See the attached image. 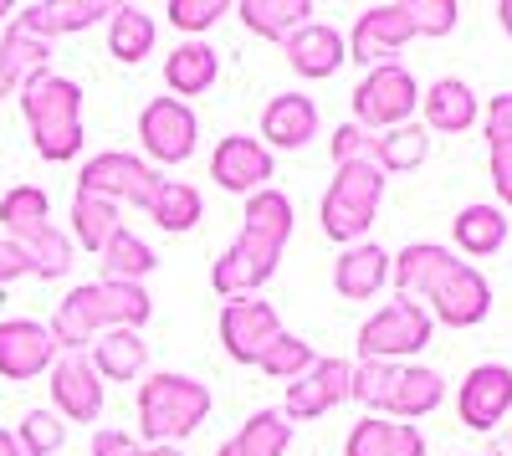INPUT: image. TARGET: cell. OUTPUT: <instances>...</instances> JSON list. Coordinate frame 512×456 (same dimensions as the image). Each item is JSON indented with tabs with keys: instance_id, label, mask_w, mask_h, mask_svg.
<instances>
[{
	"instance_id": "cell-1",
	"label": "cell",
	"mask_w": 512,
	"mask_h": 456,
	"mask_svg": "<svg viewBox=\"0 0 512 456\" xmlns=\"http://www.w3.org/2000/svg\"><path fill=\"white\" fill-rule=\"evenodd\" d=\"M292 236V200L282 190H256L246 200V226L210 267V287L231 303V298H256L272 282L282 252Z\"/></svg>"
},
{
	"instance_id": "cell-2",
	"label": "cell",
	"mask_w": 512,
	"mask_h": 456,
	"mask_svg": "<svg viewBox=\"0 0 512 456\" xmlns=\"http://www.w3.org/2000/svg\"><path fill=\"white\" fill-rule=\"evenodd\" d=\"M149 313H154V303H149V293H144V282H108V277H98V282H82V287H72V293L57 303V313H52V339H57V349L62 354H82L98 334H108V328H139L149 323Z\"/></svg>"
},
{
	"instance_id": "cell-3",
	"label": "cell",
	"mask_w": 512,
	"mask_h": 456,
	"mask_svg": "<svg viewBox=\"0 0 512 456\" xmlns=\"http://www.w3.org/2000/svg\"><path fill=\"white\" fill-rule=\"evenodd\" d=\"M21 113L41 159L67 164L82 154V88L72 77H57V72L31 77L21 88Z\"/></svg>"
},
{
	"instance_id": "cell-4",
	"label": "cell",
	"mask_w": 512,
	"mask_h": 456,
	"mask_svg": "<svg viewBox=\"0 0 512 456\" xmlns=\"http://www.w3.org/2000/svg\"><path fill=\"white\" fill-rule=\"evenodd\" d=\"M210 416V390L190 375H169V369H159V375H149L139 385V431L149 446H175L185 441L190 431H200Z\"/></svg>"
},
{
	"instance_id": "cell-5",
	"label": "cell",
	"mask_w": 512,
	"mask_h": 456,
	"mask_svg": "<svg viewBox=\"0 0 512 456\" xmlns=\"http://www.w3.org/2000/svg\"><path fill=\"white\" fill-rule=\"evenodd\" d=\"M379 200H384V170L374 164V154L338 164L333 185H328V195H323V211H318V216H323V236L354 246V241L374 226Z\"/></svg>"
},
{
	"instance_id": "cell-6",
	"label": "cell",
	"mask_w": 512,
	"mask_h": 456,
	"mask_svg": "<svg viewBox=\"0 0 512 456\" xmlns=\"http://www.w3.org/2000/svg\"><path fill=\"white\" fill-rule=\"evenodd\" d=\"M354 98V123L359 129H400V123H410V113L420 108V82L400 67V62H384V67H369L359 77V88L349 93Z\"/></svg>"
},
{
	"instance_id": "cell-7",
	"label": "cell",
	"mask_w": 512,
	"mask_h": 456,
	"mask_svg": "<svg viewBox=\"0 0 512 456\" xmlns=\"http://www.w3.org/2000/svg\"><path fill=\"white\" fill-rule=\"evenodd\" d=\"M159 170L149 159H139V154H118V149H108V154H93L88 164H82V175H77V190H88V195H103V200H113L118 211L123 205H149V195L159 190Z\"/></svg>"
},
{
	"instance_id": "cell-8",
	"label": "cell",
	"mask_w": 512,
	"mask_h": 456,
	"mask_svg": "<svg viewBox=\"0 0 512 456\" xmlns=\"http://www.w3.org/2000/svg\"><path fill=\"white\" fill-rule=\"evenodd\" d=\"M425 344H431V313L420 303H390L359 328V359L400 364V359H415Z\"/></svg>"
},
{
	"instance_id": "cell-9",
	"label": "cell",
	"mask_w": 512,
	"mask_h": 456,
	"mask_svg": "<svg viewBox=\"0 0 512 456\" xmlns=\"http://www.w3.org/2000/svg\"><path fill=\"white\" fill-rule=\"evenodd\" d=\"M415 36H420V26H415L410 0H395V6H369V11L354 21V36L344 41V47H349V57L369 72V67L395 62Z\"/></svg>"
},
{
	"instance_id": "cell-10",
	"label": "cell",
	"mask_w": 512,
	"mask_h": 456,
	"mask_svg": "<svg viewBox=\"0 0 512 456\" xmlns=\"http://www.w3.org/2000/svg\"><path fill=\"white\" fill-rule=\"evenodd\" d=\"M195 139H200V123H195L190 103H180V98H154L139 113V144L154 164H185L195 154Z\"/></svg>"
},
{
	"instance_id": "cell-11",
	"label": "cell",
	"mask_w": 512,
	"mask_h": 456,
	"mask_svg": "<svg viewBox=\"0 0 512 456\" xmlns=\"http://www.w3.org/2000/svg\"><path fill=\"white\" fill-rule=\"evenodd\" d=\"M282 339V323H277V308L262 303V298H231L221 308V344L236 364H262V354Z\"/></svg>"
},
{
	"instance_id": "cell-12",
	"label": "cell",
	"mask_w": 512,
	"mask_h": 456,
	"mask_svg": "<svg viewBox=\"0 0 512 456\" xmlns=\"http://www.w3.org/2000/svg\"><path fill=\"white\" fill-rule=\"evenodd\" d=\"M52 375V405L62 421L93 426L103 416V380L88 354H57V364L47 369Z\"/></svg>"
},
{
	"instance_id": "cell-13",
	"label": "cell",
	"mask_w": 512,
	"mask_h": 456,
	"mask_svg": "<svg viewBox=\"0 0 512 456\" xmlns=\"http://www.w3.org/2000/svg\"><path fill=\"white\" fill-rule=\"evenodd\" d=\"M57 339L36 318H6L0 323V375L6 380H36L57 364Z\"/></svg>"
},
{
	"instance_id": "cell-14",
	"label": "cell",
	"mask_w": 512,
	"mask_h": 456,
	"mask_svg": "<svg viewBox=\"0 0 512 456\" xmlns=\"http://www.w3.org/2000/svg\"><path fill=\"white\" fill-rule=\"evenodd\" d=\"M507 410H512V369L507 364H477L472 375L461 380V390H456L461 426L492 431V426L507 421Z\"/></svg>"
},
{
	"instance_id": "cell-15",
	"label": "cell",
	"mask_w": 512,
	"mask_h": 456,
	"mask_svg": "<svg viewBox=\"0 0 512 456\" xmlns=\"http://www.w3.org/2000/svg\"><path fill=\"white\" fill-rule=\"evenodd\" d=\"M349 380H354V364L349 359H318L303 380L287 385L282 416L287 421H318V416H328L333 405L349 400Z\"/></svg>"
},
{
	"instance_id": "cell-16",
	"label": "cell",
	"mask_w": 512,
	"mask_h": 456,
	"mask_svg": "<svg viewBox=\"0 0 512 456\" xmlns=\"http://www.w3.org/2000/svg\"><path fill=\"white\" fill-rule=\"evenodd\" d=\"M210 180L231 195H256L267 190L272 180V149L262 139H246V134H226L210 154Z\"/></svg>"
},
{
	"instance_id": "cell-17",
	"label": "cell",
	"mask_w": 512,
	"mask_h": 456,
	"mask_svg": "<svg viewBox=\"0 0 512 456\" xmlns=\"http://www.w3.org/2000/svg\"><path fill=\"white\" fill-rule=\"evenodd\" d=\"M436 308V318L441 323H451V328H477L487 313H492V287H487V277L472 267V262H456L436 287H431V298H425Z\"/></svg>"
},
{
	"instance_id": "cell-18",
	"label": "cell",
	"mask_w": 512,
	"mask_h": 456,
	"mask_svg": "<svg viewBox=\"0 0 512 456\" xmlns=\"http://www.w3.org/2000/svg\"><path fill=\"white\" fill-rule=\"evenodd\" d=\"M451 267H456L451 246H436V241H410L405 252L390 262V282H395L400 303H425V298H431V287H436Z\"/></svg>"
},
{
	"instance_id": "cell-19",
	"label": "cell",
	"mask_w": 512,
	"mask_h": 456,
	"mask_svg": "<svg viewBox=\"0 0 512 456\" xmlns=\"http://www.w3.org/2000/svg\"><path fill=\"white\" fill-rule=\"evenodd\" d=\"M52 67V41L36 36L21 16L6 21V36H0V82H6V93H21L31 77H41Z\"/></svg>"
},
{
	"instance_id": "cell-20",
	"label": "cell",
	"mask_w": 512,
	"mask_h": 456,
	"mask_svg": "<svg viewBox=\"0 0 512 456\" xmlns=\"http://www.w3.org/2000/svg\"><path fill=\"white\" fill-rule=\"evenodd\" d=\"M287 67L297 77H333L338 67L349 62V47H344V36H338L328 21H308V26H297L287 41Z\"/></svg>"
},
{
	"instance_id": "cell-21",
	"label": "cell",
	"mask_w": 512,
	"mask_h": 456,
	"mask_svg": "<svg viewBox=\"0 0 512 456\" xmlns=\"http://www.w3.org/2000/svg\"><path fill=\"white\" fill-rule=\"evenodd\" d=\"M318 139V108L303 93H277L262 113V144L272 149H303Z\"/></svg>"
},
{
	"instance_id": "cell-22",
	"label": "cell",
	"mask_w": 512,
	"mask_h": 456,
	"mask_svg": "<svg viewBox=\"0 0 512 456\" xmlns=\"http://www.w3.org/2000/svg\"><path fill=\"white\" fill-rule=\"evenodd\" d=\"M420 108H425V134H466L477 123V93L466 88L461 77H441V82H431V88L420 93Z\"/></svg>"
},
{
	"instance_id": "cell-23",
	"label": "cell",
	"mask_w": 512,
	"mask_h": 456,
	"mask_svg": "<svg viewBox=\"0 0 512 456\" xmlns=\"http://www.w3.org/2000/svg\"><path fill=\"white\" fill-rule=\"evenodd\" d=\"M344 456H425V436L410 421H390V416H364L349 441Z\"/></svg>"
},
{
	"instance_id": "cell-24",
	"label": "cell",
	"mask_w": 512,
	"mask_h": 456,
	"mask_svg": "<svg viewBox=\"0 0 512 456\" xmlns=\"http://www.w3.org/2000/svg\"><path fill=\"white\" fill-rule=\"evenodd\" d=\"M113 16V0H36V6L21 11V21L36 31V36H72V31H88L98 21Z\"/></svg>"
},
{
	"instance_id": "cell-25",
	"label": "cell",
	"mask_w": 512,
	"mask_h": 456,
	"mask_svg": "<svg viewBox=\"0 0 512 456\" xmlns=\"http://www.w3.org/2000/svg\"><path fill=\"white\" fill-rule=\"evenodd\" d=\"M384 282H390V257H384L374 241H354L349 252L333 262V287L354 303H369Z\"/></svg>"
},
{
	"instance_id": "cell-26",
	"label": "cell",
	"mask_w": 512,
	"mask_h": 456,
	"mask_svg": "<svg viewBox=\"0 0 512 456\" xmlns=\"http://www.w3.org/2000/svg\"><path fill=\"white\" fill-rule=\"evenodd\" d=\"M93 354V369H98V380H139L144 369H149V344L134 334V328H108V334H98L88 344Z\"/></svg>"
},
{
	"instance_id": "cell-27",
	"label": "cell",
	"mask_w": 512,
	"mask_h": 456,
	"mask_svg": "<svg viewBox=\"0 0 512 456\" xmlns=\"http://www.w3.org/2000/svg\"><path fill=\"white\" fill-rule=\"evenodd\" d=\"M441 400H446V380L431 364H400L395 395H390V410H384V416L390 421H420V416H431Z\"/></svg>"
},
{
	"instance_id": "cell-28",
	"label": "cell",
	"mask_w": 512,
	"mask_h": 456,
	"mask_svg": "<svg viewBox=\"0 0 512 456\" xmlns=\"http://www.w3.org/2000/svg\"><path fill=\"white\" fill-rule=\"evenodd\" d=\"M216 72H221V57L210 52L205 41H180V47L164 57V82H169V93H175L180 103L200 98L205 88H216Z\"/></svg>"
},
{
	"instance_id": "cell-29",
	"label": "cell",
	"mask_w": 512,
	"mask_h": 456,
	"mask_svg": "<svg viewBox=\"0 0 512 456\" xmlns=\"http://www.w3.org/2000/svg\"><path fill=\"white\" fill-rule=\"evenodd\" d=\"M292 421L282 410H256V416L216 451V456H287V441H292Z\"/></svg>"
},
{
	"instance_id": "cell-30",
	"label": "cell",
	"mask_w": 512,
	"mask_h": 456,
	"mask_svg": "<svg viewBox=\"0 0 512 456\" xmlns=\"http://www.w3.org/2000/svg\"><path fill=\"white\" fill-rule=\"evenodd\" d=\"M16 252L26 262V277H41V282H57L72 272V236L57 231V226H41L31 236L16 241Z\"/></svg>"
},
{
	"instance_id": "cell-31",
	"label": "cell",
	"mask_w": 512,
	"mask_h": 456,
	"mask_svg": "<svg viewBox=\"0 0 512 456\" xmlns=\"http://www.w3.org/2000/svg\"><path fill=\"white\" fill-rule=\"evenodd\" d=\"M451 236L466 257H492L507 241V211H497V205H466L451 221Z\"/></svg>"
},
{
	"instance_id": "cell-32",
	"label": "cell",
	"mask_w": 512,
	"mask_h": 456,
	"mask_svg": "<svg viewBox=\"0 0 512 456\" xmlns=\"http://www.w3.org/2000/svg\"><path fill=\"white\" fill-rule=\"evenodd\" d=\"M236 16L246 21V31L267 36V41H287L297 26H308L313 6L308 0H241Z\"/></svg>"
},
{
	"instance_id": "cell-33",
	"label": "cell",
	"mask_w": 512,
	"mask_h": 456,
	"mask_svg": "<svg viewBox=\"0 0 512 456\" xmlns=\"http://www.w3.org/2000/svg\"><path fill=\"white\" fill-rule=\"evenodd\" d=\"M103 277L108 282H144L154 267H159V257H154V246L139 236V231H113L108 236V246H103Z\"/></svg>"
},
{
	"instance_id": "cell-34",
	"label": "cell",
	"mask_w": 512,
	"mask_h": 456,
	"mask_svg": "<svg viewBox=\"0 0 512 456\" xmlns=\"http://www.w3.org/2000/svg\"><path fill=\"white\" fill-rule=\"evenodd\" d=\"M154 16L149 11H139V6H113V16H108V52L118 57V62H144L149 52H154Z\"/></svg>"
},
{
	"instance_id": "cell-35",
	"label": "cell",
	"mask_w": 512,
	"mask_h": 456,
	"mask_svg": "<svg viewBox=\"0 0 512 456\" xmlns=\"http://www.w3.org/2000/svg\"><path fill=\"white\" fill-rule=\"evenodd\" d=\"M113 231H123V211H118V205L103 200V195L77 190L72 195V236L82 241V252H103Z\"/></svg>"
},
{
	"instance_id": "cell-36",
	"label": "cell",
	"mask_w": 512,
	"mask_h": 456,
	"mask_svg": "<svg viewBox=\"0 0 512 456\" xmlns=\"http://www.w3.org/2000/svg\"><path fill=\"white\" fill-rule=\"evenodd\" d=\"M144 216L159 226V231H190L195 221H200V190L195 185H185V180H159V190L149 195V205H144Z\"/></svg>"
},
{
	"instance_id": "cell-37",
	"label": "cell",
	"mask_w": 512,
	"mask_h": 456,
	"mask_svg": "<svg viewBox=\"0 0 512 456\" xmlns=\"http://www.w3.org/2000/svg\"><path fill=\"white\" fill-rule=\"evenodd\" d=\"M425 154H431V134L420 129V123H400V129L379 134L374 139V164L384 175H410L425 164Z\"/></svg>"
},
{
	"instance_id": "cell-38",
	"label": "cell",
	"mask_w": 512,
	"mask_h": 456,
	"mask_svg": "<svg viewBox=\"0 0 512 456\" xmlns=\"http://www.w3.org/2000/svg\"><path fill=\"white\" fill-rule=\"evenodd\" d=\"M0 226H6V241H21L41 226H52V200L41 185H16L0 195Z\"/></svg>"
},
{
	"instance_id": "cell-39",
	"label": "cell",
	"mask_w": 512,
	"mask_h": 456,
	"mask_svg": "<svg viewBox=\"0 0 512 456\" xmlns=\"http://www.w3.org/2000/svg\"><path fill=\"white\" fill-rule=\"evenodd\" d=\"M395 375H400V364H384V359H359V364H354V380H349V400H359V405L369 410V416H374V410H390Z\"/></svg>"
},
{
	"instance_id": "cell-40",
	"label": "cell",
	"mask_w": 512,
	"mask_h": 456,
	"mask_svg": "<svg viewBox=\"0 0 512 456\" xmlns=\"http://www.w3.org/2000/svg\"><path fill=\"white\" fill-rule=\"evenodd\" d=\"M16 441H21L26 456H57V451L67 446V426H62L57 410H41V405H36V410H26V416H21Z\"/></svg>"
},
{
	"instance_id": "cell-41",
	"label": "cell",
	"mask_w": 512,
	"mask_h": 456,
	"mask_svg": "<svg viewBox=\"0 0 512 456\" xmlns=\"http://www.w3.org/2000/svg\"><path fill=\"white\" fill-rule=\"evenodd\" d=\"M313 364H318L313 344H303L297 334H282V339L262 354V364H256V369H262V375H272V380H287V385H292V380H303Z\"/></svg>"
},
{
	"instance_id": "cell-42",
	"label": "cell",
	"mask_w": 512,
	"mask_h": 456,
	"mask_svg": "<svg viewBox=\"0 0 512 456\" xmlns=\"http://www.w3.org/2000/svg\"><path fill=\"white\" fill-rule=\"evenodd\" d=\"M226 11H231L226 0H169V6H164V21L175 26V31H190V36H195V31H210Z\"/></svg>"
},
{
	"instance_id": "cell-43",
	"label": "cell",
	"mask_w": 512,
	"mask_h": 456,
	"mask_svg": "<svg viewBox=\"0 0 512 456\" xmlns=\"http://www.w3.org/2000/svg\"><path fill=\"white\" fill-rule=\"evenodd\" d=\"M328 149H333V164L369 159V154H374V134H369V129H359V123H338L333 139H328Z\"/></svg>"
},
{
	"instance_id": "cell-44",
	"label": "cell",
	"mask_w": 512,
	"mask_h": 456,
	"mask_svg": "<svg viewBox=\"0 0 512 456\" xmlns=\"http://www.w3.org/2000/svg\"><path fill=\"white\" fill-rule=\"evenodd\" d=\"M487 144H492V149L512 144V93L492 98V108H487Z\"/></svg>"
},
{
	"instance_id": "cell-45",
	"label": "cell",
	"mask_w": 512,
	"mask_h": 456,
	"mask_svg": "<svg viewBox=\"0 0 512 456\" xmlns=\"http://www.w3.org/2000/svg\"><path fill=\"white\" fill-rule=\"evenodd\" d=\"M93 456H144V446L123 431H98L93 436Z\"/></svg>"
},
{
	"instance_id": "cell-46",
	"label": "cell",
	"mask_w": 512,
	"mask_h": 456,
	"mask_svg": "<svg viewBox=\"0 0 512 456\" xmlns=\"http://www.w3.org/2000/svg\"><path fill=\"white\" fill-rule=\"evenodd\" d=\"M492 185H497L502 205H512V144L492 149Z\"/></svg>"
},
{
	"instance_id": "cell-47",
	"label": "cell",
	"mask_w": 512,
	"mask_h": 456,
	"mask_svg": "<svg viewBox=\"0 0 512 456\" xmlns=\"http://www.w3.org/2000/svg\"><path fill=\"white\" fill-rule=\"evenodd\" d=\"M16 277H26V262H21V252H16V241L0 236V287L16 282Z\"/></svg>"
},
{
	"instance_id": "cell-48",
	"label": "cell",
	"mask_w": 512,
	"mask_h": 456,
	"mask_svg": "<svg viewBox=\"0 0 512 456\" xmlns=\"http://www.w3.org/2000/svg\"><path fill=\"white\" fill-rule=\"evenodd\" d=\"M0 456H26L21 441H16V431H6V426H0Z\"/></svg>"
},
{
	"instance_id": "cell-49",
	"label": "cell",
	"mask_w": 512,
	"mask_h": 456,
	"mask_svg": "<svg viewBox=\"0 0 512 456\" xmlns=\"http://www.w3.org/2000/svg\"><path fill=\"white\" fill-rule=\"evenodd\" d=\"M497 21H502V31L512 36V0H497Z\"/></svg>"
},
{
	"instance_id": "cell-50",
	"label": "cell",
	"mask_w": 512,
	"mask_h": 456,
	"mask_svg": "<svg viewBox=\"0 0 512 456\" xmlns=\"http://www.w3.org/2000/svg\"><path fill=\"white\" fill-rule=\"evenodd\" d=\"M144 456H185L180 446H144Z\"/></svg>"
},
{
	"instance_id": "cell-51",
	"label": "cell",
	"mask_w": 512,
	"mask_h": 456,
	"mask_svg": "<svg viewBox=\"0 0 512 456\" xmlns=\"http://www.w3.org/2000/svg\"><path fill=\"white\" fill-rule=\"evenodd\" d=\"M0 21H11V6H6V0H0Z\"/></svg>"
},
{
	"instance_id": "cell-52",
	"label": "cell",
	"mask_w": 512,
	"mask_h": 456,
	"mask_svg": "<svg viewBox=\"0 0 512 456\" xmlns=\"http://www.w3.org/2000/svg\"><path fill=\"white\" fill-rule=\"evenodd\" d=\"M0 98H6V82H0Z\"/></svg>"
}]
</instances>
